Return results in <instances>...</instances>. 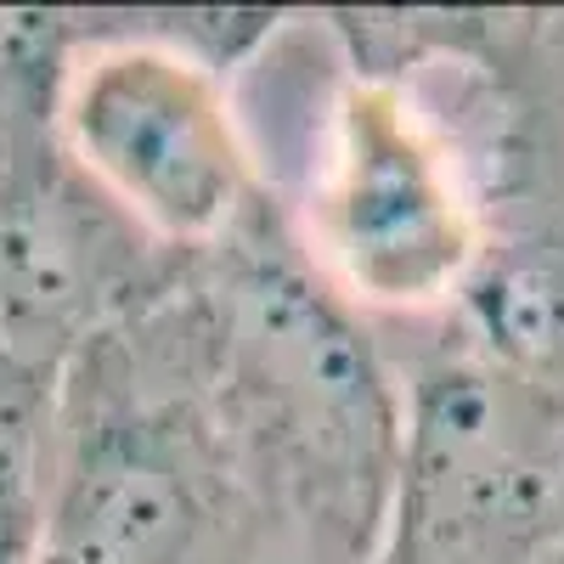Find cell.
Masks as SVG:
<instances>
[{
	"label": "cell",
	"instance_id": "cell-1",
	"mask_svg": "<svg viewBox=\"0 0 564 564\" xmlns=\"http://www.w3.org/2000/svg\"><path fill=\"white\" fill-rule=\"evenodd\" d=\"M238 491L254 564H372L401 390L356 305L260 198L148 311Z\"/></svg>",
	"mask_w": 564,
	"mask_h": 564
},
{
	"label": "cell",
	"instance_id": "cell-2",
	"mask_svg": "<svg viewBox=\"0 0 564 564\" xmlns=\"http://www.w3.org/2000/svg\"><path fill=\"white\" fill-rule=\"evenodd\" d=\"M271 29V12H209L175 29L79 34L57 135L79 175L170 254L215 249L265 198L226 63Z\"/></svg>",
	"mask_w": 564,
	"mask_h": 564
},
{
	"label": "cell",
	"instance_id": "cell-3",
	"mask_svg": "<svg viewBox=\"0 0 564 564\" xmlns=\"http://www.w3.org/2000/svg\"><path fill=\"white\" fill-rule=\"evenodd\" d=\"M564 536V395L463 339L401 390V457L372 564H542Z\"/></svg>",
	"mask_w": 564,
	"mask_h": 564
},
{
	"label": "cell",
	"instance_id": "cell-4",
	"mask_svg": "<svg viewBox=\"0 0 564 564\" xmlns=\"http://www.w3.org/2000/svg\"><path fill=\"white\" fill-rule=\"evenodd\" d=\"M311 220L316 271L361 311H446L486 249V209L463 159L384 68L339 79Z\"/></svg>",
	"mask_w": 564,
	"mask_h": 564
},
{
	"label": "cell",
	"instance_id": "cell-5",
	"mask_svg": "<svg viewBox=\"0 0 564 564\" xmlns=\"http://www.w3.org/2000/svg\"><path fill=\"white\" fill-rule=\"evenodd\" d=\"M186 260L79 175L57 113L0 119V350L63 372L97 334L159 305Z\"/></svg>",
	"mask_w": 564,
	"mask_h": 564
},
{
	"label": "cell",
	"instance_id": "cell-6",
	"mask_svg": "<svg viewBox=\"0 0 564 564\" xmlns=\"http://www.w3.org/2000/svg\"><path fill=\"white\" fill-rule=\"evenodd\" d=\"M463 345L536 390L564 395V215L486 220V249L457 294Z\"/></svg>",
	"mask_w": 564,
	"mask_h": 564
},
{
	"label": "cell",
	"instance_id": "cell-7",
	"mask_svg": "<svg viewBox=\"0 0 564 564\" xmlns=\"http://www.w3.org/2000/svg\"><path fill=\"white\" fill-rule=\"evenodd\" d=\"M57 379L12 350H0V486L45 480V452H52V417H57Z\"/></svg>",
	"mask_w": 564,
	"mask_h": 564
},
{
	"label": "cell",
	"instance_id": "cell-8",
	"mask_svg": "<svg viewBox=\"0 0 564 564\" xmlns=\"http://www.w3.org/2000/svg\"><path fill=\"white\" fill-rule=\"evenodd\" d=\"M45 558V480L0 486V564Z\"/></svg>",
	"mask_w": 564,
	"mask_h": 564
},
{
	"label": "cell",
	"instance_id": "cell-9",
	"mask_svg": "<svg viewBox=\"0 0 564 564\" xmlns=\"http://www.w3.org/2000/svg\"><path fill=\"white\" fill-rule=\"evenodd\" d=\"M558 175H564V170H553V175H542V181H558ZM553 215H564V209H553Z\"/></svg>",
	"mask_w": 564,
	"mask_h": 564
},
{
	"label": "cell",
	"instance_id": "cell-10",
	"mask_svg": "<svg viewBox=\"0 0 564 564\" xmlns=\"http://www.w3.org/2000/svg\"><path fill=\"white\" fill-rule=\"evenodd\" d=\"M40 564H63V558H52V553H45V558H40Z\"/></svg>",
	"mask_w": 564,
	"mask_h": 564
}]
</instances>
